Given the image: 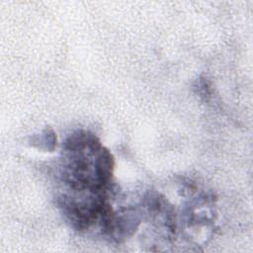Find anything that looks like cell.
Wrapping results in <instances>:
<instances>
[{
  "mask_svg": "<svg viewBox=\"0 0 253 253\" xmlns=\"http://www.w3.org/2000/svg\"><path fill=\"white\" fill-rule=\"evenodd\" d=\"M61 160L62 180L71 194L110 193L114 158L95 134L71 133L63 142Z\"/></svg>",
  "mask_w": 253,
  "mask_h": 253,
  "instance_id": "cell-1",
  "label": "cell"
}]
</instances>
